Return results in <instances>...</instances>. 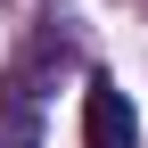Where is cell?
Instances as JSON below:
<instances>
[{
    "label": "cell",
    "instance_id": "1",
    "mask_svg": "<svg viewBox=\"0 0 148 148\" xmlns=\"http://www.w3.org/2000/svg\"><path fill=\"white\" fill-rule=\"evenodd\" d=\"M82 148H140L132 99H123L115 82H90V90H82Z\"/></svg>",
    "mask_w": 148,
    "mask_h": 148
},
{
    "label": "cell",
    "instance_id": "2",
    "mask_svg": "<svg viewBox=\"0 0 148 148\" xmlns=\"http://www.w3.org/2000/svg\"><path fill=\"white\" fill-rule=\"evenodd\" d=\"M0 148H33V115H25V99L0 107Z\"/></svg>",
    "mask_w": 148,
    "mask_h": 148
}]
</instances>
